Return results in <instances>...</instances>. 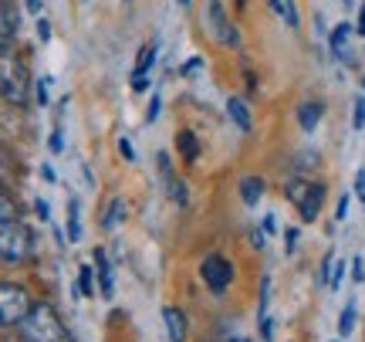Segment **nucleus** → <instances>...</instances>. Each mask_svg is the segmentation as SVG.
Returning <instances> with one entry per match:
<instances>
[{
    "label": "nucleus",
    "mask_w": 365,
    "mask_h": 342,
    "mask_svg": "<svg viewBox=\"0 0 365 342\" xmlns=\"http://www.w3.org/2000/svg\"><path fill=\"white\" fill-rule=\"evenodd\" d=\"M17 329H21V339L24 342H71L65 322L58 318V312L48 302L31 305V312L24 316V322Z\"/></svg>",
    "instance_id": "f257e3e1"
},
{
    "label": "nucleus",
    "mask_w": 365,
    "mask_h": 342,
    "mask_svg": "<svg viewBox=\"0 0 365 342\" xmlns=\"http://www.w3.org/2000/svg\"><path fill=\"white\" fill-rule=\"evenodd\" d=\"M27 65L21 61V54L7 48V41H0V95L14 102V106H21L27 99Z\"/></svg>",
    "instance_id": "f03ea898"
},
{
    "label": "nucleus",
    "mask_w": 365,
    "mask_h": 342,
    "mask_svg": "<svg viewBox=\"0 0 365 342\" xmlns=\"http://www.w3.org/2000/svg\"><path fill=\"white\" fill-rule=\"evenodd\" d=\"M34 254V234L21 221H4L0 224V258L4 261H27Z\"/></svg>",
    "instance_id": "7ed1b4c3"
},
{
    "label": "nucleus",
    "mask_w": 365,
    "mask_h": 342,
    "mask_svg": "<svg viewBox=\"0 0 365 342\" xmlns=\"http://www.w3.org/2000/svg\"><path fill=\"white\" fill-rule=\"evenodd\" d=\"M31 295H27L21 285H11V281H0V329H11V326H21L24 316L31 312Z\"/></svg>",
    "instance_id": "20e7f679"
},
{
    "label": "nucleus",
    "mask_w": 365,
    "mask_h": 342,
    "mask_svg": "<svg viewBox=\"0 0 365 342\" xmlns=\"http://www.w3.org/2000/svg\"><path fill=\"white\" fill-rule=\"evenodd\" d=\"M287 200L298 207L301 221L312 224L314 217H318V211H322V203H325V186L304 183V180H291V183H287Z\"/></svg>",
    "instance_id": "39448f33"
},
{
    "label": "nucleus",
    "mask_w": 365,
    "mask_h": 342,
    "mask_svg": "<svg viewBox=\"0 0 365 342\" xmlns=\"http://www.w3.org/2000/svg\"><path fill=\"white\" fill-rule=\"evenodd\" d=\"M207 24H210V34L220 41V44H227V48H237V44H240V31L230 24V17H227L220 0H210L207 4Z\"/></svg>",
    "instance_id": "423d86ee"
},
{
    "label": "nucleus",
    "mask_w": 365,
    "mask_h": 342,
    "mask_svg": "<svg viewBox=\"0 0 365 342\" xmlns=\"http://www.w3.org/2000/svg\"><path fill=\"white\" fill-rule=\"evenodd\" d=\"M200 275H203V281L210 285V291H227V285L234 281V264L227 261L223 254H210L207 261L200 264Z\"/></svg>",
    "instance_id": "0eeeda50"
},
{
    "label": "nucleus",
    "mask_w": 365,
    "mask_h": 342,
    "mask_svg": "<svg viewBox=\"0 0 365 342\" xmlns=\"http://www.w3.org/2000/svg\"><path fill=\"white\" fill-rule=\"evenodd\" d=\"M156 54H159L156 41L143 44V51L135 58V68H132V92H145L149 89V68L156 65Z\"/></svg>",
    "instance_id": "6e6552de"
},
{
    "label": "nucleus",
    "mask_w": 365,
    "mask_h": 342,
    "mask_svg": "<svg viewBox=\"0 0 365 342\" xmlns=\"http://www.w3.org/2000/svg\"><path fill=\"white\" fill-rule=\"evenodd\" d=\"M159 173H163V183H166V190H170L173 203H180V207H186L190 203V190H186V183H182L180 176L173 173V163L166 153H159Z\"/></svg>",
    "instance_id": "1a4fd4ad"
},
{
    "label": "nucleus",
    "mask_w": 365,
    "mask_h": 342,
    "mask_svg": "<svg viewBox=\"0 0 365 342\" xmlns=\"http://www.w3.org/2000/svg\"><path fill=\"white\" fill-rule=\"evenodd\" d=\"M352 34H355V24H349V21H341V24H335V31L328 34V48H331V54H335L339 61H352V54H349Z\"/></svg>",
    "instance_id": "9d476101"
},
{
    "label": "nucleus",
    "mask_w": 365,
    "mask_h": 342,
    "mask_svg": "<svg viewBox=\"0 0 365 342\" xmlns=\"http://www.w3.org/2000/svg\"><path fill=\"white\" fill-rule=\"evenodd\" d=\"M21 31V11L14 7V0H0V41H11Z\"/></svg>",
    "instance_id": "9b49d317"
},
{
    "label": "nucleus",
    "mask_w": 365,
    "mask_h": 342,
    "mask_svg": "<svg viewBox=\"0 0 365 342\" xmlns=\"http://www.w3.org/2000/svg\"><path fill=\"white\" fill-rule=\"evenodd\" d=\"M163 318H166V336H170V342L186 339V316H182L176 305H166V308H163Z\"/></svg>",
    "instance_id": "f8f14e48"
},
{
    "label": "nucleus",
    "mask_w": 365,
    "mask_h": 342,
    "mask_svg": "<svg viewBox=\"0 0 365 342\" xmlns=\"http://www.w3.org/2000/svg\"><path fill=\"white\" fill-rule=\"evenodd\" d=\"M227 112H230V119H234L237 122V129L240 132H250V126H254V122H250V109H247V102H244V99H227Z\"/></svg>",
    "instance_id": "ddd939ff"
},
{
    "label": "nucleus",
    "mask_w": 365,
    "mask_h": 342,
    "mask_svg": "<svg viewBox=\"0 0 365 342\" xmlns=\"http://www.w3.org/2000/svg\"><path fill=\"white\" fill-rule=\"evenodd\" d=\"M322 102H301V109H298V122H301V129L304 132H312L318 122H322Z\"/></svg>",
    "instance_id": "4468645a"
},
{
    "label": "nucleus",
    "mask_w": 365,
    "mask_h": 342,
    "mask_svg": "<svg viewBox=\"0 0 365 342\" xmlns=\"http://www.w3.org/2000/svg\"><path fill=\"white\" fill-rule=\"evenodd\" d=\"M176 149L182 153L186 163H196V159H200V143H196V136L190 129H182L180 136H176Z\"/></svg>",
    "instance_id": "2eb2a0df"
},
{
    "label": "nucleus",
    "mask_w": 365,
    "mask_h": 342,
    "mask_svg": "<svg viewBox=\"0 0 365 342\" xmlns=\"http://www.w3.org/2000/svg\"><path fill=\"white\" fill-rule=\"evenodd\" d=\"M240 197H244L247 207H254V203L264 197V180L261 176H244V183H240Z\"/></svg>",
    "instance_id": "dca6fc26"
},
{
    "label": "nucleus",
    "mask_w": 365,
    "mask_h": 342,
    "mask_svg": "<svg viewBox=\"0 0 365 342\" xmlns=\"http://www.w3.org/2000/svg\"><path fill=\"white\" fill-rule=\"evenodd\" d=\"M95 268H98V281H102V295L112 298V268H108V258H105L102 248H95Z\"/></svg>",
    "instance_id": "f3484780"
},
{
    "label": "nucleus",
    "mask_w": 365,
    "mask_h": 342,
    "mask_svg": "<svg viewBox=\"0 0 365 342\" xmlns=\"http://www.w3.org/2000/svg\"><path fill=\"white\" fill-rule=\"evenodd\" d=\"M355 316H359L355 302H349L345 308H341V316H339V332H341V336H352V332H355Z\"/></svg>",
    "instance_id": "a211bd4d"
},
{
    "label": "nucleus",
    "mask_w": 365,
    "mask_h": 342,
    "mask_svg": "<svg viewBox=\"0 0 365 342\" xmlns=\"http://www.w3.org/2000/svg\"><path fill=\"white\" fill-rule=\"evenodd\" d=\"M122 213H125V203H122V200H112L108 213L102 217V227H105V231H112V227L122 224Z\"/></svg>",
    "instance_id": "6ab92c4d"
},
{
    "label": "nucleus",
    "mask_w": 365,
    "mask_h": 342,
    "mask_svg": "<svg viewBox=\"0 0 365 342\" xmlns=\"http://www.w3.org/2000/svg\"><path fill=\"white\" fill-rule=\"evenodd\" d=\"M68 237H71V241H78V237H81V221H78V200H71V203H68Z\"/></svg>",
    "instance_id": "aec40b11"
},
{
    "label": "nucleus",
    "mask_w": 365,
    "mask_h": 342,
    "mask_svg": "<svg viewBox=\"0 0 365 342\" xmlns=\"http://www.w3.org/2000/svg\"><path fill=\"white\" fill-rule=\"evenodd\" d=\"M4 221H17V203L0 190V224H4Z\"/></svg>",
    "instance_id": "412c9836"
},
{
    "label": "nucleus",
    "mask_w": 365,
    "mask_h": 342,
    "mask_svg": "<svg viewBox=\"0 0 365 342\" xmlns=\"http://www.w3.org/2000/svg\"><path fill=\"white\" fill-rule=\"evenodd\" d=\"M341 278H345V261H335V264H331V278H328V288H339Z\"/></svg>",
    "instance_id": "4be33fe9"
},
{
    "label": "nucleus",
    "mask_w": 365,
    "mask_h": 342,
    "mask_svg": "<svg viewBox=\"0 0 365 342\" xmlns=\"http://www.w3.org/2000/svg\"><path fill=\"white\" fill-rule=\"evenodd\" d=\"M78 291H81V295H91V268H81V275H78Z\"/></svg>",
    "instance_id": "5701e85b"
},
{
    "label": "nucleus",
    "mask_w": 365,
    "mask_h": 342,
    "mask_svg": "<svg viewBox=\"0 0 365 342\" xmlns=\"http://www.w3.org/2000/svg\"><path fill=\"white\" fill-rule=\"evenodd\" d=\"M355 129H365V99H355Z\"/></svg>",
    "instance_id": "b1692460"
},
{
    "label": "nucleus",
    "mask_w": 365,
    "mask_h": 342,
    "mask_svg": "<svg viewBox=\"0 0 365 342\" xmlns=\"http://www.w3.org/2000/svg\"><path fill=\"white\" fill-rule=\"evenodd\" d=\"M284 21H287V27H298V11H294V0H284Z\"/></svg>",
    "instance_id": "393cba45"
},
{
    "label": "nucleus",
    "mask_w": 365,
    "mask_h": 342,
    "mask_svg": "<svg viewBox=\"0 0 365 342\" xmlns=\"http://www.w3.org/2000/svg\"><path fill=\"white\" fill-rule=\"evenodd\" d=\"M200 68H203V61H200V58H190V61L182 65V79H193V75L200 71Z\"/></svg>",
    "instance_id": "a878e982"
},
{
    "label": "nucleus",
    "mask_w": 365,
    "mask_h": 342,
    "mask_svg": "<svg viewBox=\"0 0 365 342\" xmlns=\"http://www.w3.org/2000/svg\"><path fill=\"white\" fill-rule=\"evenodd\" d=\"M118 153L129 159V163H135V149H132V143L129 139H118Z\"/></svg>",
    "instance_id": "bb28decb"
},
{
    "label": "nucleus",
    "mask_w": 365,
    "mask_h": 342,
    "mask_svg": "<svg viewBox=\"0 0 365 342\" xmlns=\"http://www.w3.org/2000/svg\"><path fill=\"white\" fill-rule=\"evenodd\" d=\"M159 112H163V102H159V95H153V102H149V116L145 119H149V122H156Z\"/></svg>",
    "instance_id": "cd10ccee"
},
{
    "label": "nucleus",
    "mask_w": 365,
    "mask_h": 342,
    "mask_svg": "<svg viewBox=\"0 0 365 342\" xmlns=\"http://www.w3.org/2000/svg\"><path fill=\"white\" fill-rule=\"evenodd\" d=\"M355 193H359V200L365 203V170L355 173Z\"/></svg>",
    "instance_id": "c85d7f7f"
},
{
    "label": "nucleus",
    "mask_w": 365,
    "mask_h": 342,
    "mask_svg": "<svg viewBox=\"0 0 365 342\" xmlns=\"http://www.w3.org/2000/svg\"><path fill=\"white\" fill-rule=\"evenodd\" d=\"M48 85H51V79H41L38 81V102H41V106L48 102Z\"/></svg>",
    "instance_id": "c756f323"
},
{
    "label": "nucleus",
    "mask_w": 365,
    "mask_h": 342,
    "mask_svg": "<svg viewBox=\"0 0 365 342\" xmlns=\"http://www.w3.org/2000/svg\"><path fill=\"white\" fill-rule=\"evenodd\" d=\"M352 278H355V281H362V278H365V261H362V258H355V261H352Z\"/></svg>",
    "instance_id": "7c9ffc66"
},
{
    "label": "nucleus",
    "mask_w": 365,
    "mask_h": 342,
    "mask_svg": "<svg viewBox=\"0 0 365 342\" xmlns=\"http://www.w3.org/2000/svg\"><path fill=\"white\" fill-rule=\"evenodd\" d=\"M284 241H287V251H294V248H298V231H294V227H287Z\"/></svg>",
    "instance_id": "2f4dec72"
},
{
    "label": "nucleus",
    "mask_w": 365,
    "mask_h": 342,
    "mask_svg": "<svg viewBox=\"0 0 365 342\" xmlns=\"http://www.w3.org/2000/svg\"><path fill=\"white\" fill-rule=\"evenodd\" d=\"M38 34H41V41H51V24H48V21H38Z\"/></svg>",
    "instance_id": "473e14b6"
},
{
    "label": "nucleus",
    "mask_w": 365,
    "mask_h": 342,
    "mask_svg": "<svg viewBox=\"0 0 365 342\" xmlns=\"http://www.w3.org/2000/svg\"><path fill=\"white\" fill-rule=\"evenodd\" d=\"M345 213H349V197L339 200V211H335V217H339V221H345Z\"/></svg>",
    "instance_id": "72a5a7b5"
},
{
    "label": "nucleus",
    "mask_w": 365,
    "mask_h": 342,
    "mask_svg": "<svg viewBox=\"0 0 365 342\" xmlns=\"http://www.w3.org/2000/svg\"><path fill=\"white\" fill-rule=\"evenodd\" d=\"M264 231H267V234H274V231H277V221H274V213H267V217H264Z\"/></svg>",
    "instance_id": "f704fd0d"
},
{
    "label": "nucleus",
    "mask_w": 365,
    "mask_h": 342,
    "mask_svg": "<svg viewBox=\"0 0 365 342\" xmlns=\"http://www.w3.org/2000/svg\"><path fill=\"white\" fill-rule=\"evenodd\" d=\"M61 146H65L61 143V132H51V149L54 153H61Z\"/></svg>",
    "instance_id": "c9c22d12"
},
{
    "label": "nucleus",
    "mask_w": 365,
    "mask_h": 342,
    "mask_svg": "<svg viewBox=\"0 0 365 342\" xmlns=\"http://www.w3.org/2000/svg\"><path fill=\"white\" fill-rule=\"evenodd\" d=\"M355 31H359V34H365V4H362V11H359V24H355Z\"/></svg>",
    "instance_id": "e433bc0d"
},
{
    "label": "nucleus",
    "mask_w": 365,
    "mask_h": 342,
    "mask_svg": "<svg viewBox=\"0 0 365 342\" xmlns=\"http://www.w3.org/2000/svg\"><path fill=\"white\" fill-rule=\"evenodd\" d=\"M27 11H34V14H38V11H41V0H27Z\"/></svg>",
    "instance_id": "4c0bfd02"
},
{
    "label": "nucleus",
    "mask_w": 365,
    "mask_h": 342,
    "mask_svg": "<svg viewBox=\"0 0 365 342\" xmlns=\"http://www.w3.org/2000/svg\"><path fill=\"white\" fill-rule=\"evenodd\" d=\"M227 342H250V339H240V336H234V339H227Z\"/></svg>",
    "instance_id": "58836bf2"
},
{
    "label": "nucleus",
    "mask_w": 365,
    "mask_h": 342,
    "mask_svg": "<svg viewBox=\"0 0 365 342\" xmlns=\"http://www.w3.org/2000/svg\"><path fill=\"white\" fill-rule=\"evenodd\" d=\"M341 4H345V7H352V4H355V0H341Z\"/></svg>",
    "instance_id": "ea45409f"
},
{
    "label": "nucleus",
    "mask_w": 365,
    "mask_h": 342,
    "mask_svg": "<svg viewBox=\"0 0 365 342\" xmlns=\"http://www.w3.org/2000/svg\"><path fill=\"white\" fill-rule=\"evenodd\" d=\"M180 4H182V7H190V0H180Z\"/></svg>",
    "instance_id": "a19ab883"
},
{
    "label": "nucleus",
    "mask_w": 365,
    "mask_h": 342,
    "mask_svg": "<svg viewBox=\"0 0 365 342\" xmlns=\"http://www.w3.org/2000/svg\"><path fill=\"white\" fill-rule=\"evenodd\" d=\"M125 4H129V0H125Z\"/></svg>",
    "instance_id": "79ce46f5"
},
{
    "label": "nucleus",
    "mask_w": 365,
    "mask_h": 342,
    "mask_svg": "<svg viewBox=\"0 0 365 342\" xmlns=\"http://www.w3.org/2000/svg\"><path fill=\"white\" fill-rule=\"evenodd\" d=\"M362 85H365V81H362Z\"/></svg>",
    "instance_id": "37998d69"
}]
</instances>
